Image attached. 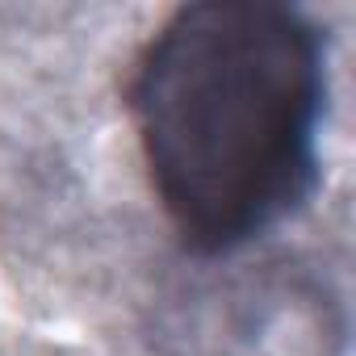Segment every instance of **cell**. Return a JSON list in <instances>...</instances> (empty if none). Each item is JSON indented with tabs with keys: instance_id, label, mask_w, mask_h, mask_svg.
Returning a JSON list of instances; mask_svg holds the SVG:
<instances>
[{
	"instance_id": "obj_1",
	"label": "cell",
	"mask_w": 356,
	"mask_h": 356,
	"mask_svg": "<svg viewBox=\"0 0 356 356\" xmlns=\"http://www.w3.org/2000/svg\"><path fill=\"white\" fill-rule=\"evenodd\" d=\"M126 105L176 235L235 256L318 185L327 38L277 0L185 5L143 42Z\"/></svg>"
},
{
	"instance_id": "obj_2",
	"label": "cell",
	"mask_w": 356,
	"mask_h": 356,
	"mask_svg": "<svg viewBox=\"0 0 356 356\" xmlns=\"http://www.w3.org/2000/svg\"><path fill=\"white\" fill-rule=\"evenodd\" d=\"M163 335L168 356H339L348 323L318 273L268 260L197 285Z\"/></svg>"
}]
</instances>
